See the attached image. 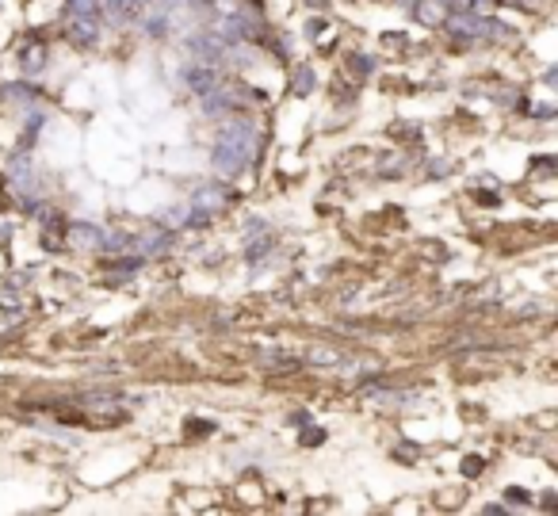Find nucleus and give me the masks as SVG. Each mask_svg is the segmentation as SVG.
I'll use <instances>...</instances> for the list:
<instances>
[{"label":"nucleus","instance_id":"obj_1","mask_svg":"<svg viewBox=\"0 0 558 516\" xmlns=\"http://www.w3.org/2000/svg\"><path fill=\"white\" fill-rule=\"evenodd\" d=\"M252 150H257V131H252V123L233 119L226 131H222L218 146H215V169L222 176H237V172L249 165Z\"/></svg>","mask_w":558,"mask_h":516},{"label":"nucleus","instance_id":"obj_2","mask_svg":"<svg viewBox=\"0 0 558 516\" xmlns=\"http://www.w3.org/2000/svg\"><path fill=\"white\" fill-rule=\"evenodd\" d=\"M448 31H452V35H459V39H482V35H493V31L501 35V27H498V23L478 20V15H452Z\"/></svg>","mask_w":558,"mask_h":516},{"label":"nucleus","instance_id":"obj_3","mask_svg":"<svg viewBox=\"0 0 558 516\" xmlns=\"http://www.w3.org/2000/svg\"><path fill=\"white\" fill-rule=\"evenodd\" d=\"M69 20V35L77 39V42H85V46H92L96 39H100V15H66Z\"/></svg>","mask_w":558,"mask_h":516},{"label":"nucleus","instance_id":"obj_4","mask_svg":"<svg viewBox=\"0 0 558 516\" xmlns=\"http://www.w3.org/2000/svg\"><path fill=\"white\" fill-rule=\"evenodd\" d=\"M66 241H69V245H77V249H100L104 245V234L96 230V226H69Z\"/></svg>","mask_w":558,"mask_h":516},{"label":"nucleus","instance_id":"obj_5","mask_svg":"<svg viewBox=\"0 0 558 516\" xmlns=\"http://www.w3.org/2000/svg\"><path fill=\"white\" fill-rule=\"evenodd\" d=\"M184 80L203 96V92H211V88H215V69H211V66H191V69L184 73Z\"/></svg>","mask_w":558,"mask_h":516},{"label":"nucleus","instance_id":"obj_6","mask_svg":"<svg viewBox=\"0 0 558 516\" xmlns=\"http://www.w3.org/2000/svg\"><path fill=\"white\" fill-rule=\"evenodd\" d=\"M199 203H203V207H222V203H226V196H215V191H203Z\"/></svg>","mask_w":558,"mask_h":516}]
</instances>
